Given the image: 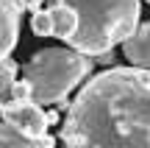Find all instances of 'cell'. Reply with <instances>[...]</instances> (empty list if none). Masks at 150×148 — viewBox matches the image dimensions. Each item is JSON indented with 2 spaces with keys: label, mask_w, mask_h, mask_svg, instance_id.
Masks as SVG:
<instances>
[{
  "label": "cell",
  "mask_w": 150,
  "mask_h": 148,
  "mask_svg": "<svg viewBox=\"0 0 150 148\" xmlns=\"http://www.w3.org/2000/svg\"><path fill=\"white\" fill-rule=\"evenodd\" d=\"M64 148H150V70L108 67L92 76L61 126Z\"/></svg>",
  "instance_id": "obj_1"
},
{
  "label": "cell",
  "mask_w": 150,
  "mask_h": 148,
  "mask_svg": "<svg viewBox=\"0 0 150 148\" xmlns=\"http://www.w3.org/2000/svg\"><path fill=\"white\" fill-rule=\"evenodd\" d=\"M78 14V31L67 42L83 56H100L128 39L139 25V0H64Z\"/></svg>",
  "instance_id": "obj_2"
},
{
  "label": "cell",
  "mask_w": 150,
  "mask_h": 148,
  "mask_svg": "<svg viewBox=\"0 0 150 148\" xmlns=\"http://www.w3.org/2000/svg\"><path fill=\"white\" fill-rule=\"evenodd\" d=\"M92 56H83L72 48H42L25 61L22 78L31 84V101L56 104L92 73Z\"/></svg>",
  "instance_id": "obj_3"
},
{
  "label": "cell",
  "mask_w": 150,
  "mask_h": 148,
  "mask_svg": "<svg viewBox=\"0 0 150 148\" xmlns=\"http://www.w3.org/2000/svg\"><path fill=\"white\" fill-rule=\"evenodd\" d=\"M0 120L20 132L22 137H42L47 134V115L36 101H3L0 104Z\"/></svg>",
  "instance_id": "obj_4"
},
{
  "label": "cell",
  "mask_w": 150,
  "mask_h": 148,
  "mask_svg": "<svg viewBox=\"0 0 150 148\" xmlns=\"http://www.w3.org/2000/svg\"><path fill=\"white\" fill-rule=\"evenodd\" d=\"M20 25H22V11L17 9V3L14 0H0V59H6L17 48Z\"/></svg>",
  "instance_id": "obj_5"
},
{
  "label": "cell",
  "mask_w": 150,
  "mask_h": 148,
  "mask_svg": "<svg viewBox=\"0 0 150 148\" xmlns=\"http://www.w3.org/2000/svg\"><path fill=\"white\" fill-rule=\"evenodd\" d=\"M122 56L131 61V67L150 70V22H139L128 39H122Z\"/></svg>",
  "instance_id": "obj_6"
},
{
  "label": "cell",
  "mask_w": 150,
  "mask_h": 148,
  "mask_svg": "<svg viewBox=\"0 0 150 148\" xmlns=\"http://www.w3.org/2000/svg\"><path fill=\"white\" fill-rule=\"evenodd\" d=\"M50 14V22H53V36L59 39H70L75 31H78V14H75L72 6L67 3H53L47 9Z\"/></svg>",
  "instance_id": "obj_7"
},
{
  "label": "cell",
  "mask_w": 150,
  "mask_h": 148,
  "mask_svg": "<svg viewBox=\"0 0 150 148\" xmlns=\"http://www.w3.org/2000/svg\"><path fill=\"white\" fill-rule=\"evenodd\" d=\"M0 148H56V140L42 134V137H22L11 126L0 120Z\"/></svg>",
  "instance_id": "obj_8"
},
{
  "label": "cell",
  "mask_w": 150,
  "mask_h": 148,
  "mask_svg": "<svg viewBox=\"0 0 150 148\" xmlns=\"http://www.w3.org/2000/svg\"><path fill=\"white\" fill-rule=\"evenodd\" d=\"M31 31L36 34V36H53V22H50L47 9L31 11Z\"/></svg>",
  "instance_id": "obj_9"
},
{
  "label": "cell",
  "mask_w": 150,
  "mask_h": 148,
  "mask_svg": "<svg viewBox=\"0 0 150 148\" xmlns=\"http://www.w3.org/2000/svg\"><path fill=\"white\" fill-rule=\"evenodd\" d=\"M17 81V61H11L8 56L0 59V98L8 92V87Z\"/></svg>",
  "instance_id": "obj_10"
},
{
  "label": "cell",
  "mask_w": 150,
  "mask_h": 148,
  "mask_svg": "<svg viewBox=\"0 0 150 148\" xmlns=\"http://www.w3.org/2000/svg\"><path fill=\"white\" fill-rule=\"evenodd\" d=\"M8 95H11V101H31V84L22 78V81H14L8 87Z\"/></svg>",
  "instance_id": "obj_11"
},
{
  "label": "cell",
  "mask_w": 150,
  "mask_h": 148,
  "mask_svg": "<svg viewBox=\"0 0 150 148\" xmlns=\"http://www.w3.org/2000/svg\"><path fill=\"white\" fill-rule=\"evenodd\" d=\"M14 3H17V9H28V11H36L39 9V6H42V0H14Z\"/></svg>",
  "instance_id": "obj_12"
},
{
  "label": "cell",
  "mask_w": 150,
  "mask_h": 148,
  "mask_svg": "<svg viewBox=\"0 0 150 148\" xmlns=\"http://www.w3.org/2000/svg\"><path fill=\"white\" fill-rule=\"evenodd\" d=\"M50 3H64V0H50Z\"/></svg>",
  "instance_id": "obj_13"
},
{
  "label": "cell",
  "mask_w": 150,
  "mask_h": 148,
  "mask_svg": "<svg viewBox=\"0 0 150 148\" xmlns=\"http://www.w3.org/2000/svg\"><path fill=\"white\" fill-rule=\"evenodd\" d=\"M147 3H150V0H147Z\"/></svg>",
  "instance_id": "obj_14"
}]
</instances>
